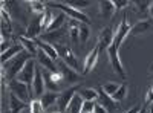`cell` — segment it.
Listing matches in <instances>:
<instances>
[{"label": "cell", "mask_w": 153, "mask_h": 113, "mask_svg": "<svg viewBox=\"0 0 153 113\" xmlns=\"http://www.w3.org/2000/svg\"><path fill=\"white\" fill-rule=\"evenodd\" d=\"M31 57H32V55H31L29 52L23 51V52H20L19 55H16L11 61H8L6 64H2V67L6 69V80H8V81L16 80L17 75L23 70L25 66H26V63L31 60Z\"/></svg>", "instance_id": "obj_1"}, {"label": "cell", "mask_w": 153, "mask_h": 113, "mask_svg": "<svg viewBox=\"0 0 153 113\" xmlns=\"http://www.w3.org/2000/svg\"><path fill=\"white\" fill-rule=\"evenodd\" d=\"M46 5L51 6V8H57V9L63 11V14H68L72 20H76V21H80V23H84V24H87V26L91 24V20L87 18V16L84 14V12L78 11V9H74V8L65 5V3H61V2H48Z\"/></svg>", "instance_id": "obj_2"}, {"label": "cell", "mask_w": 153, "mask_h": 113, "mask_svg": "<svg viewBox=\"0 0 153 113\" xmlns=\"http://www.w3.org/2000/svg\"><path fill=\"white\" fill-rule=\"evenodd\" d=\"M54 47L57 49V52H58V55H60V58L66 63L68 66H71L74 70H76V72H83V67H80L78 66V61H76V57H75V54L71 51V49L68 47V46H65V44H61V43H57V44H54Z\"/></svg>", "instance_id": "obj_3"}, {"label": "cell", "mask_w": 153, "mask_h": 113, "mask_svg": "<svg viewBox=\"0 0 153 113\" xmlns=\"http://www.w3.org/2000/svg\"><path fill=\"white\" fill-rule=\"evenodd\" d=\"M8 89H9L11 93H14L17 98H20L22 101H25V103L29 101V98H31V90H29L31 86H28L26 83H22V81H19L16 78V80H12V81L8 83Z\"/></svg>", "instance_id": "obj_4"}, {"label": "cell", "mask_w": 153, "mask_h": 113, "mask_svg": "<svg viewBox=\"0 0 153 113\" xmlns=\"http://www.w3.org/2000/svg\"><path fill=\"white\" fill-rule=\"evenodd\" d=\"M35 70H37V66H35V61L31 58L26 66L23 67V70L17 75V80L22 81V83H26L28 86H32L34 83V78H35Z\"/></svg>", "instance_id": "obj_5"}, {"label": "cell", "mask_w": 153, "mask_h": 113, "mask_svg": "<svg viewBox=\"0 0 153 113\" xmlns=\"http://www.w3.org/2000/svg\"><path fill=\"white\" fill-rule=\"evenodd\" d=\"M127 16H124L123 17V20H121V23H120V26H118V29H117V34H115V38H113V46L120 51V47H121V44H123V41L126 40V37L130 34V26H129V21H127V18H126Z\"/></svg>", "instance_id": "obj_6"}, {"label": "cell", "mask_w": 153, "mask_h": 113, "mask_svg": "<svg viewBox=\"0 0 153 113\" xmlns=\"http://www.w3.org/2000/svg\"><path fill=\"white\" fill-rule=\"evenodd\" d=\"M107 55H109V60H110V64H112L113 72H115V73H118L121 78H126L124 67H123L121 60H120V57H118V49L112 44V46L107 49Z\"/></svg>", "instance_id": "obj_7"}, {"label": "cell", "mask_w": 153, "mask_h": 113, "mask_svg": "<svg viewBox=\"0 0 153 113\" xmlns=\"http://www.w3.org/2000/svg\"><path fill=\"white\" fill-rule=\"evenodd\" d=\"M58 70H60V73L63 75V80H66L69 84H76V83H78V80H80L78 72L74 70L71 66H68L63 60L58 61Z\"/></svg>", "instance_id": "obj_8"}, {"label": "cell", "mask_w": 153, "mask_h": 113, "mask_svg": "<svg viewBox=\"0 0 153 113\" xmlns=\"http://www.w3.org/2000/svg\"><path fill=\"white\" fill-rule=\"evenodd\" d=\"M76 87L74 86V87H69L68 90H65L63 93H60V96H58V101H57V106H58V110L61 112V113H65L66 110H68V107H69V104H71V101L74 99V96L76 95Z\"/></svg>", "instance_id": "obj_9"}, {"label": "cell", "mask_w": 153, "mask_h": 113, "mask_svg": "<svg viewBox=\"0 0 153 113\" xmlns=\"http://www.w3.org/2000/svg\"><path fill=\"white\" fill-rule=\"evenodd\" d=\"M113 38H115V34H113L112 28H109V26L104 28L100 32V37H98V49L100 51H107L113 43Z\"/></svg>", "instance_id": "obj_10"}, {"label": "cell", "mask_w": 153, "mask_h": 113, "mask_svg": "<svg viewBox=\"0 0 153 113\" xmlns=\"http://www.w3.org/2000/svg\"><path fill=\"white\" fill-rule=\"evenodd\" d=\"M31 87H32V93H34V96L38 98V99L43 96V93H45V90H46L45 78H43V72L38 69V67H37V70H35V78H34V83H32Z\"/></svg>", "instance_id": "obj_11"}, {"label": "cell", "mask_w": 153, "mask_h": 113, "mask_svg": "<svg viewBox=\"0 0 153 113\" xmlns=\"http://www.w3.org/2000/svg\"><path fill=\"white\" fill-rule=\"evenodd\" d=\"M37 60H38V63L46 69V70H49V72H52V73H57V72H60L58 70V66H55V61L51 58L45 51H42L40 47H38V54H37Z\"/></svg>", "instance_id": "obj_12"}, {"label": "cell", "mask_w": 153, "mask_h": 113, "mask_svg": "<svg viewBox=\"0 0 153 113\" xmlns=\"http://www.w3.org/2000/svg\"><path fill=\"white\" fill-rule=\"evenodd\" d=\"M100 52V49H98V46H95L91 52H89L87 55H86V58H84V63H83V73H89L95 66H97V61H98V54Z\"/></svg>", "instance_id": "obj_13"}, {"label": "cell", "mask_w": 153, "mask_h": 113, "mask_svg": "<svg viewBox=\"0 0 153 113\" xmlns=\"http://www.w3.org/2000/svg\"><path fill=\"white\" fill-rule=\"evenodd\" d=\"M68 31L65 28H61V29H57V31H52V32H46L42 35V41H46L49 44H57L58 41H61L63 38L66 37Z\"/></svg>", "instance_id": "obj_14"}, {"label": "cell", "mask_w": 153, "mask_h": 113, "mask_svg": "<svg viewBox=\"0 0 153 113\" xmlns=\"http://www.w3.org/2000/svg\"><path fill=\"white\" fill-rule=\"evenodd\" d=\"M42 16H43V14H42ZM42 16L37 17V18H34V20H31L29 26H28V29H26V34H25L28 38L35 40L37 37L43 32V29H42Z\"/></svg>", "instance_id": "obj_15"}, {"label": "cell", "mask_w": 153, "mask_h": 113, "mask_svg": "<svg viewBox=\"0 0 153 113\" xmlns=\"http://www.w3.org/2000/svg\"><path fill=\"white\" fill-rule=\"evenodd\" d=\"M98 8H100V14L103 18L106 20H110L112 16L115 14V3L112 2V0H101V2H98Z\"/></svg>", "instance_id": "obj_16"}, {"label": "cell", "mask_w": 153, "mask_h": 113, "mask_svg": "<svg viewBox=\"0 0 153 113\" xmlns=\"http://www.w3.org/2000/svg\"><path fill=\"white\" fill-rule=\"evenodd\" d=\"M19 41H20V44L23 46L25 51L29 52L32 57H37V54H38V46H37L35 40L28 38L26 35H20V37H19Z\"/></svg>", "instance_id": "obj_17"}, {"label": "cell", "mask_w": 153, "mask_h": 113, "mask_svg": "<svg viewBox=\"0 0 153 113\" xmlns=\"http://www.w3.org/2000/svg\"><path fill=\"white\" fill-rule=\"evenodd\" d=\"M152 26H153V21H152L150 18L141 20V21H138L136 24H133V26H132L130 34H132V35H143V34H146L147 31H150Z\"/></svg>", "instance_id": "obj_18"}, {"label": "cell", "mask_w": 153, "mask_h": 113, "mask_svg": "<svg viewBox=\"0 0 153 113\" xmlns=\"http://www.w3.org/2000/svg\"><path fill=\"white\" fill-rule=\"evenodd\" d=\"M98 95H100V98H98V104H101V106H103L107 112H113L115 110V101H113V99L103 90V87H100V90H98Z\"/></svg>", "instance_id": "obj_19"}, {"label": "cell", "mask_w": 153, "mask_h": 113, "mask_svg": "<svg viewBox=\"0 0 153 113\" xmlns=\"http://www.w3.org/2000/svg\"><path fill=\"white\" fill-rule=\"evenodd\" d=\"M26 107H28L26 103L22 101L20 98H17L14 93L9 92V112L11 113H20L23 109H26Z\"/></svg>", "instance_id": "obj_20"}, {"label": "cell", "mask_w": 153, "mask_h": 113, "mask_svg": "<svg viewBox=\"0 0 153 113\" xmlns=\"http://www.w3.org/2000/svg\"><path fill=\"white\" fill-rule=\"evenodd\" d=\"M35 43H37V46L40 47L42 51H45L54 61H58V60H60V55H58V52H57V49L54 47V44H49V43L42 41V40H38V38H35Z\"/></svg>", "instance_id": "obj_21"}, {"label": "cell", "mask_w": 153, "mask_h": 113, "mask_svg": "<svg viewBox=\"0 0 153 113\" xmlns=\"http://www.w3.org/2000/svg\"><path fill=\"white\" fill-rule=\"evenodd\" d=\"M58 96L60 93H55V92H45L43 96L40 98V101L43 104V109H49L52 106H57V101H58Z\"/></svg>", "instance_id": "obj_22"}, {"label": "cell", "mask_w": 153, "mask_h": 113, "mask_svg": "<svg viewBox=\"0 0 153 113\" xmlns=\"http://www.w3.org/2000/svg\"><path fill=\"white\" fill-rule=\"evenodd\" d=\"M20 52H23V46L20 43L19 44H12L11 49H8L5 54H2V64H6L8 61H11L12 58H14L16 55H19Z\"/></svg>", "instance_id": "obj_23"}, {"label": "cell", "mask_w": 153, "mask_h": 113, "mask_svg": "<svg viewBox=\"0 0 153 113\" xmlns=\"http://www.w3.org/2000/svg\"><path fill=\"white\" fill-rule=\"evenodd\" d=\"M83 104H84V99L80 96V93H76L74 96V99L71 101L68 110L65 113H81V109H83Z\"/></svg>", "instance_id": "obj_24"}, {"label": "cell", "mask_w": 153, "mask_h": 113, "mask_svg": "<svg viewBox=\"0 0 153 113\" xmlns=\"http://www.w3.org/2000/svg\"><path fill=\"white\" fill-rule=\"evenodd\" d=\"M43 78H45V86H46V90L48 92H55V93H58V83H55L54 80H52V77H51V72L49 70H43Z\"/></svg>", "instance_id": "obj_25"}, {"label": "cell", "mask_w": 153, "mask_h": 113, "mask_svg": "<svg viewBox=\"0 0 153 113\" xmlns=\"http://www.w3.org/2000/svg\"><path fill=\"white\" fill-rule=\"evenodd\" d=\"M80 96L84 99V101H98V90L92 89V87H84V89L80 90Z\"/></svg>", "instance_id": "obj_26"}, {"label": "cell", "mask_w": 153, "mask_h": 113, "mask_svg": "<svg viewBox=\"0 0 153 113\" xmlns=\"http://www.w3.org/2000/svg\"><path fill=\"white\" fill-rule=\"evenodd\" d=\"M66 16L63 14H58V16H55L54 17V20H52V23L49 24V28L46 29V32H52V31H57V29H61L63 28V24H65V21H66V18H65Z\"/></svg>", "instance_id": "obj_27"}, {"label": "cell", "mask_w": 153, "mask_h": 113, "mask_svg": "<svg viewBox=\"0 0 153 113\" xmlns=\"http://www.w3.org/2000/svg\"><path fill=\"white\" fill-rule=\"evenodd\" d=\"M31 6V11L34 12V14H38V16H42L46 12V3L43 2H37V0H32V2L28 3Z\"/></svg>", "instance_id": "obj_28"}, {"label": "cell", "mask_w": 153, "mask_h": 113, "mask_svg": "<svg viewBox=\"0 0 153 113\" xmlns=\"http://www.w3.org/2000/svg\"><path fill=\"white\" fill-rule=\"evenodd\" d=\"M132 5L135 6L138 14H146V12L149 11V8H150V2H147V0H143V2L136 0V2H132Z\"/></svg>", "instance_id": "obj_29"}, {"label": "cell", "mask_w": 153, "mask_h": 113, "mask_svg": "<svg viewBox=\"0 0 153 113\" xmlns=\"http://www.w3.org/2000/svg\"><path fill=\"white\" fill-rule=\"evenodd\" d=\"M65 5H68V6H71L74 9H78L80 11V9L89 6V5H91V2H89V0H69V2H65Z\"/></svg>", "instance_id": "obj_30"}, {"label": "cell", "mask_w": 153, "mask_h": 113, "mask_svg": "<svg viewBox=\"0 0 153 113\" xmlns=\"http://www.w3.org/2000/svg\"><path fill=\"white\" fill-rule=\"evenodd\" d=\"M103 87V90L109 95V96H113L115 93H117V90L121 87V84H118V83H106L104 86H101Z\"/></svg>", "instance_id": "obj_31"}, {"label": "cell", "mask_w": 153, "mask_h": 113, "mask_svg": "<svg viewBox=\"0 0 153 113\" xmlns=\"http://www.w3.org/2000/svg\"><path fill=\"white\" fill-rule=\"evenodd\" d=\"M52 20H54L52 12H51L49 9H46V12L42 16V29H43V31H46V29L49 28V24L52 23Z\"/></svg>", "instance_id": "obj_32"}, {"label": "cell", "mask_w": 153, "mask_h": 113, "mask_svg": "<svg viewBox=\"0 0 153 113\" xmlns=\"http://www.w3.org/2000/svg\"><path fill=\"white\" fill-rule=\"evenodd\" d=\"M29 112L31 113H45V109H43V104L40 99H32L29 104Z\"/></svg>", "instance_id": "obj_33"}, {"label": "cell", "mask_w": 153, "mask_h": 113, "mask_svg": "<svg viewBox=\"0 0 153 113\" xmlns=\"http://www.w3.org/2000/svg\"><path fill=\"white\" fill-rule=\"evenodd\" d=\"M89 34H91V31H89V26L84 23H80V43L81 44H86L87 38H89Z\"/></svg>", "instance_id": "obj_34"}, {"label": "cell", "mask_w": 153, "mask_h": 113, "mask_svg": "<svg viewBox=\"0 0 153 113\" xmlns=\"http://www.w3.org/2000/svg\"><path fill=\"white\" fill-rule=\"evenodd\" d=\"M126 93H127V86L126 84H121V87H120V89L117 90V93H115L113 96H110L112 99H113V101H123V99L126 98Z\"/></svg>", "instance_id": "obj_35"}, {"label": "cell", "mask_w": 153, "mask_h": 113, "mask_svg": "<svg viewBox=\"0 0 153 113\" xmlns=\"http://www.w3.org/2000/svg\"><path fill=\"white\" fill-rule=\"evenodd\" d=\"M95 101H84L81 113H95Z\"/></svg>", "instance_id": "obj_36"}, {"label": "cell", "mask_w": 153, "mask_h": 113, "mask_svg": "<svg viewBox=\"0 0 153 113\" xmlns=\"http://www.w3.org/2000/svg\"><path fill=\"white\" fill-rule=\"evenodd\" d=\"M115 9H123V8H126V6H129V5H132V2H129V0H115Z\"/></svg>", "instance_id": "obj_37"}, {"label": "cell", "mask_w": 153, "mask_h": 113, "mask_svg": "<svg viewBox=\"0 0 153 113\" xmlns=\"http://www.w3.org/2000/svg\"><path fill=\"white\" fill-rule=\"evenodd\" d=\"M11 47H12V44H11L9 40H2V54H5L8 49H11Z\"/></svg>", "instance_id": "obj_38"}, {"label": "cell", "mask_w": 153, "mask_h": 113, "mask_svg": "<svg viewBox=\"0 0 153 113\" xmlns=\"http://www.w3.org/2000/svg\"><path fill=\"white\" fill-rule=\"evenodd\" d=\"M146 103H147V104H152V103H153V90H152V89H149V90H147V95H146Z\"/></svg>", "instance_id": "obj_39"}, {"label": "cell", "mask_w": 153, "mask_h": 113, "mask_svg": "<svg viewBox=\"0 0 153 113\" xmlns=\"http://www.w3.org/2000/svg\"><path fill=\"white\" fill-rule=\"evenodd\" d=\"M97 103V101H95ZM95 113H109L103 106H101V104H95Z\"/></svg>", "instance_id": "obj_40"}, {"label": "cell", "mask_w": 153, "mask_h": 113, "mask_svg": "<svg viewBox=\"0 0 153 113\" xmlns=\"http://www.w3.org/2000/svg\"><path fill=\"white\" fill-rule=\"evenodd\" d=\"M139 110H141V107H139V106H135L133 109H130L127 113H139Z\"/></svg>", "instance_id": "obj_41"}, {"label": "cell", "mask_w": 153, "mask_h": 113, "mask_svg": "<svg viewBox=\"0 0 153 113\" xmlns=\"http://www.w3.org/2000/svg\"><path fill=\"white\" fill-rule=\"evenodd\" d=\"M149 16H150V20L153 21V2H150V8H149Z\"/></svg>", "instance_id": "obj_42"}, {"label": "cell", "mask_w": 153, "mask_h": 113, "mask_svg": "<svg viewBox=\"0 0 153 113\" xmlns=\"http://www.w3.org/2000/svg\"><path fill=\"white\" fill-rule=\"evenodd\" d=\"M139 113H147V110H146V107H144V109H141V110H139Z\"/></svg>", "instance_id": "obj_43"}, {"label": "cell", "mask_w": 153, "mask_h": 113, "mask_svg": "<svg viewBox=\"0 0 153 113\" xmlns=\"http://www.w3.org/2000/svg\"><path fill=\"white\" fill-rule=\"evenodd\" d=\"M149 113H153V103H152V107H150V110H149Z\"/></svg>", "instance_id": "obj_44"}, {"label": "cell", "mask_w": 153, "mask_h": 113, "mask_svg": "<svg viewBox=\"0 0 153 113\" xmlns=\"http://www.w3.org/2000/svg\"><path fill=\"white\" fill-rule=\"evenodd\" d=\"M150 89H152V90H153V84H152V87H150Z\"/></svg>", "instance_id": "obj_45"}, {"label": "cell", "mask_w": 153, "mask_h": 113, "mask_svg": "<svg viewBox=\"0 0 153 113\" xmlns=\"http://www.w3.org/2000/svg\"><path fill=\"white\" fill-rule=\"evenodd\" d=\"M54 113H61V112H54Z\"/></svg>", "instance_id": "obj_46"}, {"label": "cell", "mask_w": 153, "mask_h": 113, "mask_svg": "<svg viewBox=\"0 0 153 113\" xmlns=\"http://www.w3.org/2000/svg\"><path fill=\"white\" fill-rule=\"evenodd\" d=\"M5 113H11V112H5Z\"/></svg>", "instance_id": "obj_47"}]
</instances>
